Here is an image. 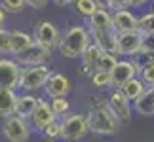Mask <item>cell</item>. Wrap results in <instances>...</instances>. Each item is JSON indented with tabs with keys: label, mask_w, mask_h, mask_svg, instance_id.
Listing matches in <instances>:
<instances>
[{
	"label": "cell",
	"mask_w": 154,
	"mask_h": 142,
	"mask_svg": "<svg viewBox=\"0 0 154 142\" xmlns=\"http://www.w3.org/2000/svg\"><path fill=\"white\" fill-rule=\"evenodd\" d=\"M88 28L91 32L93 44H97L103 51L114 53L116 55V31L112 25V13L110 10L99 8L90 19H88Z\"/></svg>",
	"instance_id": "1"
},
{
	"label": "cell",
	"mask_w": 154,
	"mask_h": 142,
	"mask_svg": "<svg viewBox=\"0 0 154 142\" xmlns=\"http://www.w3.org/2000/svg\"><path fill=\"white\" fill-rule=\"evenodd\" d=\"M103 49L99 47L97 44H91L88 49L84 51V55H82V74L86 76H91L95 70L99 68V61H101V55H103Z\"/></svg>",
	"instance_id": "16"
},
{
	"label": "cell",
	"mask_w": 154,
	"mask_h": 142,
	"mask_svg": "<svg viewBox=\"0 0 154 142\" xmlns=\"http://www.w3.org/2000/svg\"><path fill=\"white\" fill-rule=\"evenodd\" d=\"M133 112L141 116H154V87H146L145 93L133 102Z\"/></svg>",
	"instance_id": "19"
},
{
	"label": "cell",
	"mask_w": 154,
	"mask_h": 142,
	"mask_svg": "<svg viewBox=\"0 0 154 142\" xmlns=\"http://www.w3.org/2000/svg\"><path fill=\"white\" fill-rule=\"evenodd\" d=\"M6 17H8V11L0 6V28H6Z\"/></svg>",
	"instance_id": "34"
},
{
	"label": "cell",
	"mask_w": 154,
	"mask_h": 142,
	"mask_svg": "<svg viewBox=\"0 0 154 142\" xmlns=\"http://www.w3.org/2000/svg\"><path fill=\"white\" fill-rule=\"evenodd\" d=\"M90 81L95 89H105V87H110L112 78H110V72H106V70H95L90 76Z\"/></svg>",
	"instance_id": "23"
},
{
	"label": "cell",
	"mask_w": 154,
	"mask_h": 142,
	"mask_svg": "<svg viewBox=\"0 0 154 142\" xmlns=\"http://www.w3.org/2000/svg\"><path fill=\"white\" fill-rule=\"evenodd\" d=\"M145 89H146V85H145V81L139 78H133V80H129L126 85L122 87V91H124V95H126V97L131 100V102H135V100H137L141 95L145 93Z\"/></svg>",
	"instance_id": "21"
},
{
	"label": "cell",
	"mask_w": 154,
	"mask_h": 142,
	"mask_svg": "<svg viewBox=\"0 0 154 142\" xmlns=\"http://www.w3.org/2000/svg\"><path fill=\"white\" fill-rule=\"evenodd\" d=\"M23 67L14 57H0V87L4 89H19Z\"/></svg>",
	"instance_id": "10"
},
{
	"label": "cell",
	"mask_w": 154,
	"mask_h": 142,
	"mask_svg": "<svg viewBox=\"0 0 154 142\" xmlns=\"http://www.w3.org/2000/svg\"><path fill=\"white\" fill-rule=\"evenodd\" d=\"M141 46H143V32H124L116 34V55L124 59H133L141 55Z\"/></svg>",
	"instance_id": "9"
},
{
	"label": "cell",
	"mask_w": 154,
	"mask_h": 142,
	"mask_svg": "<svg viewBox=\"0 0 154 142\" xmlns=\"http://www.w3.org/2000/svg\"><path fill=\"white\" fill-rule=\"evenodd\" d=\"M61 133H63V125H61V117H57V120H53L48 127L44 129L42 133V137L44 138H48V140H57V138H61Z\"/></svg>",
	"instance_id": "26"
},
{
	"label": "cell",
	"mask_w": 154,
	"mask_h": 142,
	"mask_svg": "<svg viewBox=\"0 0 154 142\" xmlns=\"http://www.w3.org/2000/svg\"><path fill=\"white\" fill-rule=\"evenodd\" d=\"M101 10H110V0H95Z\"/></svg>",
	"instance_id": "37"
},
{
	"label": "cell",
	"mask_w": 154,
	"mask_h": 142,
	"mask_svg": "<svg viewBox=\"0 0 154 142\" xmlns=\"http://www.w3.org/2000/svg\"><path fill=\"white\" fill-rule=\"evenodd\" d=\"M116 63H118V55L105 51L101 55V61H99V68L97 70H106V72H110V70L116 67Z\"/></svg>",
	"instance_id": "31"
},
{
	"label": "cell",
	"mask_w": 154,
	"mask_h": 142,
	"mask_svg": "<svg viewBox=\"0 0 154 142\" xmlns=\"http://www.w3.org/2000/svg\"><path fill=\"white\" fill-rule=\"evenodd\" d=\"M141 55L149 59H154V32L143 34V46H141Z\"/></svg>",
	"instance_id": "28"
},
{
	"label": "cell",
	"mask_w": 154,
	"mask_h": 142,
	"mask_svg": "<svg viewBox=\"0 0 154 142\" xmlns=\"http://www.w3.org/2000/svg\"><path fill=\"white\" fill-rule=\"evenodd\" d=\"M112 25H114L116 34L133 32V31H139V17L131 11V8L118 10V11H112Z\"/></svg>",
	"instance_id": "14"
},
{
	"label": "cell",
	"mask_w": 154,
	"mask_h": 142,
	"mask_svg": "<svg viewBox=\"0 0 154 142\" xmlns=\"http://www.w3.org/2000/svg\"><path fill=\"white\" fill-rule=\"evenodd\" d=\"M139 78L146 87H154V59H149L139 67Z\"/></svg>",
	"instance_id": "24"
},
{
	"label": "cell",
	"mask_w": 154,
	"mask_h": 142,
	"mask_svg": "<svg viewBox=\"0 0 154 142\" xmlns=\"http://www.w3.org/2000/svg\"><path fill=\"white\" fill-rule=\"evenodd\" d=\"M27 2V8L31 10H44L48 6V0H25Z\"/></svg>",
	"instance_id": "33"
},
{
	"label": "cell",
	"mask_w": 154,
	"mask_h": 142,
	"mask_svg": "<svg viewBox=\"0 0 154 142\" xmlns=\"http://www.w3.org/2000/svg\"><path fill=\"white\" fill-rule=\"evenodd\" d=\"M42 142H55V140H48V138H44V140H42Z\"/></svg>",
	"instance_id": "38"
},
{
	"label": "cell",
	"mask_w": 154,
	"mask_h": 142,
	"mask_svg": "<svg viewBox=\"0 0 154 142\" xmlns=\"http://www.w3.org/2000/svg\"><path fill=\"white\" fill-rule=\"evenodd\" d=\"M139 31L143 34L154 32V13L149 11V13H143L139 17Z\"/></svg>",
	"instance_id": "30"
},
{
	"label": "cell",
	"mask_w": 154,
	"mask_h": 142,
	"mask_svg": "<svg viewBox=\"0 0 154 142\" xmlns=\"http://www.w3.org/2000/svg\"><path fill=\"white\" fill-rule=\"evenodd\" d=\"M0 6L8 11V13H21L27 8L25 0H0Z\"/></svg>",
	"instance_id": "29"
},
{
	"label": "cell",
	"mask_w": 154,
	"mask_h": 142,
	"mask_svg": "<svg viewBox=\"0 0 154 142\" xmlns=\"http://www.w3.org/2000/svg\"><path fill=\"white\" fill-rule=\"evenodd\" d=\"M106 106L110 108V112L116 116V120L120 123H128L131 121V116H133V102L129 100L126 95H124L122 89H112L106 95Z\"/></svg>",
	"instance_id": "7"
},
{
	"label": "cell",
	"mask_w": 154,
	"mask_h": 142,
	"mask_svg": "<svg viewBox=\"0 0 154 142\" xmlns=\"http://www.w3.org/2000/svg\"><path fill=\"white\" fill-rule=\"evenodd\" d=\"M0 57H11V31L0 28Z\"/></svg>",
	"instance_id": "27"
},
{
	"label": "cell",
	"mask_w": 154,
	"mask_h": 142,
	"mask_svg": "<svg viewBox=\"0 0 154 142\" xmlns=\"http://www.w3.org/2000/svg\"><path fill=\"white\" fill-rule=\"evenodd\" d=\"M61 140L65 142H76L80 138H84L90 133V125H88V116L86 114H69L61 117Z\"/></svg>",
	"instance_id": "6"
},
{
	"label": "cell",
	"mask_w": 154,
	"mask_h": 142,
	"mask_svg": "<svg viewBox=\"0 0 154 142\" xmlns=\"http://www.w3.org/2000/svg\"><path fill=\"white\" fill-rule=\"evenodd\" d=\"M51 57V51L46 46L32 42L29 47H25L23 51H19L17 55H14V59L21 67H34V64H46Z\"/></svg>",
	"instance_id": "12"
},
{
	"label": "cell",
	"mask_w": 154,
	"mask_h": 142,
	"mask_svg": "<svg viewBox=\"0 0 154 142\" xmlns=\"http://www.w3.org/2000/svg\"><path fill=\"white\" fill-rule=\"evenodd\" d=\"M139 67H141V64L135 61V59H124V57L118 59L116 67L110 70V78H112L110 87H114V89H122L129 80H133V78L139 76Z\"/></svg>",
	"instance_id": "8"
},
{
	"label": "cell",
	"mask_w": 154,
	"mask_h": 142,
	"mask_svg": "<svg viewBox=\"0 0 154 142\" xmlns=\"http://www.w3.org/2000/svg\"><path fill=\"white\" fill-rule=\"evenodd\" d=\"M53 74V70L48 64H34V67H23L21 72V81H19V89L23 93H36L44 91L46 84H48L50 76Z\"/></svg>",
	"instance_id": "4"
},
{
	"label": "cell",
	"mask_w": 154,
	"mask_h": 142,
	"mask_svg": "<svg viewBox=\"0 0 154 142\" xmlns=\"http://www.w3.org/2000/svg\"><path fill=\"white\" fill-rule=\"evenodd\" d=\"M17 100H19V95H17L15 89H4V87H0V120H6V117L15 114Z\"/></svg>",
	"instance_id": "17"
},
{
	"label": "cell",
	"mask_w": 154,
	"mask_h": 142,
	"mask_svg": "<svg viewBox=\"0 0 154 142\" xmlns=\"http://www.w3.org/2000/svg\"><path fill=\"white\" fill-rule=\"evenodd\" d=\"M61 31L57 28L55 23L51 21H40L36 27H34V32H32V38L34 42L46 46L50 51L53 49H59V42H61Z\"/></svg>",
	"instance_id": "11"
},
{
	"label": "cell",
	"mask_w": 154,
	"mask_h": 142,
	"mask_svg": "<svg viewBox=\"0 0 154 142\" xmlns=\"http://www.w3.org/2000/svg\"><path fill=\"white\" fill-rule=\"evenodd\" d=\"M126 8H129V0H110V11L126 10Z\"/></svg>",
	"instance_id": "32"
},
{
	"label": "cell",
	"mask_w": 154,
	"mask_h": 142,
	"mask_svg": "<svg viewBox=\"0 0 154 142\" xmlns=\"http://www.w3.org/2000/svg\"><path fill=\"white\" fill-rule=\"evenodd\" d=\"M72 6H74L76 13L82 15V17H86V19H90V17L99 10V6H97L95 0H74Z\"/></svg>",
	"instance_id": "22"
},
{
	"label": "cell",
	"mask_w": 154,
	"mask_h": 142,
	"mask_svg": "<svg viewBox=\"0 0 154 142\" xmlns=\"http://www.w3.org/2000/svg\"><path fill=\"white\" fill-rule=\"evenodd\" d=\"M149 0H129V8H141V6H145Z\"/></svg>",
	"instance_id": "36"
},
{
	"label": "cell",
	"mask_w": 154,
	"mask_h": 142,
	"mask_svg": "<svg viewBox=\"0 0 154 142\" xmlns=\"http://www.w3.org/2000/svg\"><path fill=\"white\" fill-rule=\"evenodd\" d=\"M70 80H69V76L67 74H63V72H53L50 76V80H48V84H46L44 87V93H46V97H50V99H55V97H67V95L70 93Z\"/></svg>",
	"instance_id": "15"
},
{
	"label": "cell",
	"mask_w": 154,
	"mask_h": 142,
	"mask_svg": "<svg viewBox=\"0 0 154 142\" xmlns=\"http://www.w3.org/2000/svg\"><path fill=\"white\" fill-rule=\"evenodd\" d=\"M50 104L53 112L57 114V117H65L69 116V110H70V102L67 97H55V99H50Z\"/></svg>",
	"instance_id": "25"
},
{
	"label": "cell",
	"mask_w": 154,
	"mask_h": 142,
	"mask_svg": "<svg viewBox=\"0 0 154 142\" xmlns=\"http://www.w3.org/2000/svg\"><path fill=\"white\" fill-rule=\"evenodd\" d=\"M88 125H90V133L99 135V137H112L118 133L120 121L116 120V116L110 112V108L106 106V100L93 104L88 110Z\"/></svg>",
	"instance_id": "3"
},
{
	"label": "cell",
	"mask_w": 154,
	"mask_h": 142,
	"mask_svg": "<svg viewBox=\"0 0 154 142\" xmlns=\"http://www.w3.org/2000/svg\"><path fill=\"white\" fill-rule=\"evenodd\" d=\"M32 42H34V38H32L31 32L14 28V31H11V57L17 55L19 51H23L25 47H29Z\"/></svg>",
	"instance_id": "20"
},
{
	"label": "cell",
	"mask_w": 154,
	"mask_h": 142,
	"mask_svg": "<svg viewBox=\"0 0 154 142\" xmlns=\"http://www.w3.org/2000/svg\"><path fill=\"white\" fill-rule=\"evenodd\" d=\"M42 97H36L34 93H21L19 95V100H17V110L15 114L25 117V120H31V116L34 114V110L38 108Z\"/></svg>",
	"instance_id": "18"
},
{
	"label": "cell",
	"mask_w": 154,
	"mask_h": 142,
	"mask_svg": "<svg viewBox=\"0 0 154 142\" xmlns=\"http://www.w3.org/2000/svg\"><path fill=\"white\" fill-rule=\"evenodd\" d=\"M31 121L17 114L2 120V137L8 142H27L31 138Z\"/></svg>",
	"instance_id": "5"
},
{
	"label": "cell",
	"mask_w": 154,
	"mask_h": 142,
	"mask_svg": "<svg viewBox=\"0 0 154 142\" xmlns=\"http://www.w3.org/2000/svg\"><path fill=\"white\" fill-rule=\"evenodd\" d=\"M93 44L90 28L84 25H72L63 32L59 42V53L65 59H78Z\"/></svg>",
	"instance_id": "2"
},
{
	"label": "cell",
	"mask_w": 154,
	"mask_h": 142,
	"mask_svg": "<svg viewBox=\"0 0 154 142\" xmlns=\"http://www.w3.org/2000/svg\"><path fill=\"white\" fill-rule=\"evenodd\" d=\"M150 11H152V13H154V4H152V10H150Z\"/></svg>",
	"instance_id": "39"
},
{
	"label": "cell",
	"mask_w": 154,
	"mask_h": 142,
	"mask_svg": "<svg viewBox=\"0 0 154 142\" xmlns=\"http://www.w3.org/2000/svg\"><path fill=\"white\" fill-rule=\"evenodd\" d=\"M74 0H53V4L57 6V8H67V6H70Z\"/></svg>",
	"instance_id": "35"
},
{
	"label": "cell",
	"mask_w": 154,
	"mask_h": 142,
	"mask_svg": "<svg viewBox=\"0 0 154 142\" xmlns=\"http://www.w3.org/2000/svg\"><path fill=\"white\" fill-rule=\"evenodd\" d=\"M53 120H57V114L53 112L51 104H50V100L42 99V100H40V104H38V108L34 110V114L31 116V120H29V121H31L32 131L42 133V131L50 125Z\"/></svg>",
	"instance_id": "13"
}]
</instances>
